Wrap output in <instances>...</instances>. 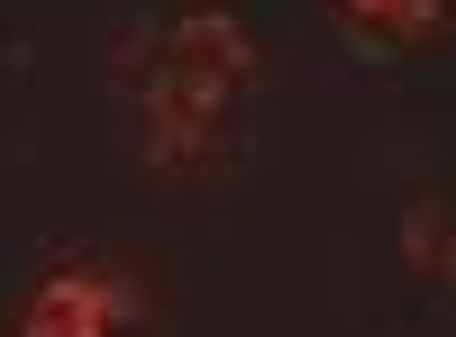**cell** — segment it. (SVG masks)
Here are the masks:
<instances>
[{
    "mask_svg": "<svg viewBox=\"0 0 456 337\" xmlns=\"http://www.w3.org/2000/svg\"><path fill=\"white\" fill-rule=\"evenodd\" d=\"M247 83H256V36L238 19H219V10H192V19L156 28L146 46H119V92H128L137 146L156 164L210 156V137L238 109Z\"/></svg>",
    "mask_w": 456,
    "mask_h": 337,
    "instance_id": "cell-1",
    "label": "cell"
},
{
    "mask_svg": "<svg viewBox=\"0 0 456 337\" xmlns=\"http://www.w3.org/2000/svg\"><path fill=\"white\" fill-rule=\"evenodd\" d=\"M137 319V283L110 265H55L46 283L19 301L10 337H119Z\"/></svg>",
    "mask_w": 456,
    "mask_h": 337,
    "instance_id": "cell-2",
    "label": "cell"
},
{
    "mask_svg": "<svg viewBox=\"0 0 456 337\" xmlns=\"http://www.w3.org/2000/svg\"><path fill=\"white\" fill-rule=\"evenodd\" d=\"M338 19L356 36H384V46H420L447 28V0H338Z\"/></svg>",
    "mask_w": 456,
    "mask_h": 337,
    "instance_id": "cell-3",
    "label": "cell"
},
{
    "mask_svg": "<svg viewBox=\"0 0 456 337\" xmlns=\"http://www.w3.org/2000/svg\"><path fill=\"white\" fill-rule=\"evenodd\" d=\"M456 219H447V201L438 192H411V210H402V265L411 274H429V283H447L456 274Z\"/></svg>",
    "mask_w": 456,
    "mask_h": 337,
    "instance_id": "cell-4",
    "label": "cell"
}]
</instances>
